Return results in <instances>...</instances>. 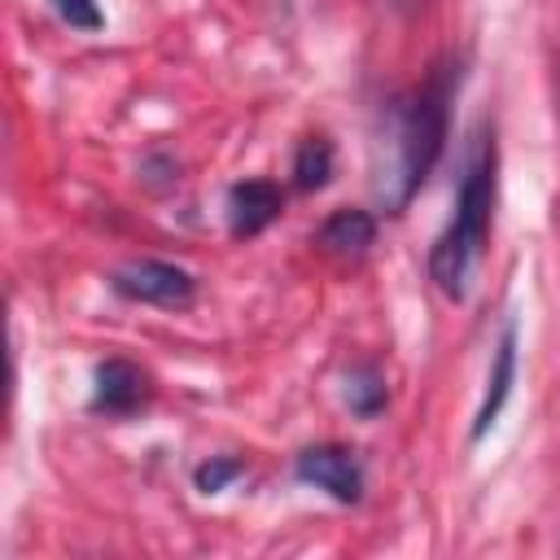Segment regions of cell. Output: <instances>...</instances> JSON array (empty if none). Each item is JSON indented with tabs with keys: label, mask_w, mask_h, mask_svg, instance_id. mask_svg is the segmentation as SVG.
Instances as JSON below:
<instances>
[{
	"label": "cell",
	"mask_w": 560,
	"mask_h": 560,
	"mask_svg": "<svg viewBox=\"0 0 560 560\" xmlns=\"http://www.w3.org/2000/svg\"><path fill=\"white\" fill-rule=\"evenodd\" d=\"M446 96H451L446 74H433L411 96L389 101L376 144V197L385 210H402L433 171L446 140Z\"/></svg>",
	"instance_id": "cell-1"
},
{
	"label": "cell",
	"mask_w": 560,
	"mask_h": 560,
	"mask_svg": "<svg viewBox=\"0 0 560 560\" xmlns=\"http://www.w3.org/2000/svg\"><path fill=\"white\" fill-rule=\"evenodd\" d=\"M494 144L481 140L464 179H459V192H455V214L446 223V232L433 241V254H429V276L433 284L446 293V298H468L477 271H481V258H486V241H490V219H494Z\"/></svg>",
	"instance_id": "cell-2"
},
{
	"label": "cell",
	"mask_w": 560,
	"mask_h": 560,
	"mask_svg": "<svg viewBox=\"0 0 560 560\" xmlns=\"http://www.w3.org/2000/svg\"><path fill=\"white\" fill-rule=\"evenodd\" d=\"M114 293H122L127 302H149V306H188L192 302V276L175 262H162V258H140V262H127L114 271Z\"/></svg>",
	"instance_id": "cell-3"
},
{
	"label": "cell",
	"mask_w": 560,
	"mask_h": 560,
	"mask_svg": "<svg viewBox=\"0 0 560 560\" xmlns=\"http://www.w3.org/2000/svg\"><path fill=\"white\" fill-rule=\"evenodd\" d=\"M298 477L311 481L315 490L332 494L337 503H354L363 494V468H359V455L350 446H306L298 455Z\"/></svg>",
	"instance_id": "cell-4"
},
{
	"label": "cell",
	"mask_w": 560,
	"mask_h": 560,
	"mask_svg": "<svg viewBox=\"0 0 560 560\" xmlns=\"http://www.w3.org/2000/svg\"><path fill=\"white\" fill-rule=\"evenodd\" d=\"M149 398V376L131 363V359H105L96 368V389H92V407L105 416H127Z\"/></svg>",
	"instance_id": "cell-5"
},
{
	"label": "cell",
	"mask_w": 560,
	"mask_h": 560,
	"mask_svg": "<svg viewBox=\"0 0 560 560\" xmlns=\"http://www.w3.org/2000/svg\"><path fill=\"white\" fill-rule=\"evenodd\" d=\"M284 197L271 179H245L228 192V223L236 236H258L276 214H280Z\"/></svg>",
	"instance_id": "cell-6"
},
{
	"label": "cell",
	"mask_w": 560,
	"mask_h": 560,
	"mask_svg": "<svg viewBox=\"0 0 560 560\" xmlns=\"http://www.w3.org/2000/svg\"><path fill=\"white\" fill-rule=\"evenodd\" d=\"M512 381H516V324H508L499 346H494V368L486 376V394H481V407H477V420H472V438H481L499 420V411L512 394Z\"/></svg>",
	"instance_id": "cell-7"
},
{
	"label": "cell",
	"mask_w": 560,
	"mask_h": 560,
	"mask_svg": "<svg viewBox=\"0 0 560 560\" xmlns=\"http://www.w3.org/2000/svg\"><path fill=\"white\" fill-rule=\"evenodd\" d=\"M376 236V223L368 210H337L324 228H319V245L328 254H341V258H359Z\"/></svg>",
	"instance_id": "cell-8"
},
{
	"label": "cell",
	"mask_w": 560,
	"mask_h": 560,
	"mask_svg": "<svg viewBox=\"0 0 560 560\" xmlns=\"http://www.w3.org/2000/svg\"><path fill=\"white\" fill-rule=\"evenodd\" d=\"M328 175H332V144H328L324 136L302 140V149H298V158H293V184H298L302 192H311V188H324Z\"/></svg>",
	"instance_id": "cell-9"
},
{
	"label": "cell",
	"mask_w": 560,
	"mask_h": 560,
	"mask_svg": "<svg viewBox=\"0 0 560 560\" xmlns=\"http://www.w3.org/2000/svg\"><path fill=\"white\" fill-rule=\"evenodd\" d=\"M346 398H350V407H354L359 416H376V411L385 407V376H381L372 363H363L359 372H350Z\"/></svg>",
	"instance_id": "cell-10"
},
{
	"label": "cell",
	"mask_w": 560,
	"mask_h": 560,
	"mask_svg": "<svg viewBox=\"0 0 560 560\" xmlns=\"http://www.w3.org/2000/svg\"><path fill=\"white\" fill-rule=\"evenodd\" d=\"M232 477H241V459H210V464L197 468V490L214 494V490H223Z\"/></svg>",
	"instance_id": "cell-11"
},
{
	"label": "cell",
	"mask_w": 560,
	"mask_h": 560,
	"mask_svg": "<svg viewBox=\"0 0 560 560\" xmlns=\"http://www.w3.org/2000/svg\"><path fill=\"white\" fill-rule=\"evenodd\" d=\"M52 4H57L61 22H70L74 31H96V26H101V9H96V0H52Z\"/></svg>",
	"instance_id": "cell-12"
},
{
	"label": "cell",
	"mask_w": 560,
	"mask_h": 560,
	"mask_svg": "<svg viewBox=\"0 0 560 560\" xmlns=\"http://www.w3.org/2000/svg\"><path fill=\"white\" fill-rule=\"evenodd\" d=\"M394 4H411V0H394Z\"/></svg>",
	"instance_id": "cell-13"
}]
</instances>
